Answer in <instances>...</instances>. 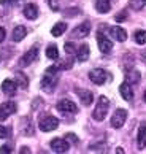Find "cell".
Masks as SVG:
<instances>
[{
	"label": "cell",
	"mask_w": 146,
	"mask_h": 154,
	"mask_svg": "<svg viewBox=\"0 0 146 154\" xmlns=\"http://www.w3.org/2000/svg\"><path fill=\"white\" fill-rule=\"evenodd\" d=\"M38 57V48L37 46H32L27 53L22 56V59H21V65L22 67H27V65H30L33 60H37Z\"/></svg>",
	"instance_id": "obj_10"
},
{
	"label": "cell",
	"mask_w": 146,
	"mask_h": 154,
	"mask_svg": "<svg viewBox=\"0 0 146 154\" xmlns=\"http://www.w3.org/2000/svg\"><path fill=\"white\" fill-rule=\"evenodd\" d=\"M19 2H22V0H0V3H2V5H16Z\"/></svg>",
	"instance_id": "obj_30"
},
{
	"label": "cell",
	"mask_w": 146,
	"mask_h": 154,
	"mask_svg": "<svg viewBox=\"0 0 146 154\" xmlns=\"http://www.w3.org/2000/svg\"><path fill=\"white\" fill-rule=\"evenodd\" d=\"M46 56L49 59H59V51H57V46H54V45H49V46L46 48Z\"/></svg>",
	"instance_id": "obj_23"
},
{
	"label": "cell",
	"mask_w": 146,
	"mask_h": 154,
	"mask_svg": "<svg viewBox=\"0 0 146 154\" xmlns=\"http://www.w3.org/2000/svg\"><path fill=\"white\" fill-rule=\"evenodd\" d=\"M89 32H91V24H89V22H83V24L76 26L75 29H73L71 37H75V38H84V37L89 35Z\"/></svg>",
	"instance_id": "obj_11"
},
{
	"label": "cell",
	"mask_w": 146,
	"mask_h": 154,
	"mask_svg": "<svg viewBox=\"0 0 146 154\" xmlns=\"http://www.w3.org/2000/svg\"><path fill=\"white\" fill-rule=\"evenodd\" d=\"M24 16L27 19H37L38 16V7L33 3H27L24 7Z\"/></svg>",
	"instance_id": "obj_17"
},
{
	"label": "cell",
	"mask_w": 146,
	"mask_h": 154,
	"mask_svg": "<svg viewBox=\"0 0 146 154\" xmlns=\"http://www.w3.org/2000/svg\"><path fill=\"white\" fill-rule=\"evenodd\" d=\"M126 119H127V111H126V110H122V108L116 110L114 115H113V118H111V127L121 129L122 125H124Z\"/></svg>",
	"instance_id": "obj_4"
},
{
	"label": "cell",
	"mask_w": 146,
	"mask_h": 154,
	"mask_svg": "<svg viewBox=\"0 0 146 154\" xmlns=\"http://www.w3.org/2000/svg\"><path fill=\"white\" fill-rule=\"evenodd\" d=\"M5 35H7V32H5L3 27H0V43H2L3 40H5Z\"/></svg>",
	"instance_id": "obj_33"
},
{
	"label": "cell",
	"mask_w": 146,
	"mask_h": 154,
	"mask_svg": "<svg viewBox=\"0 0 146 154\" xmlns=\"http://www.w3.org/2000/svg\"><path fill=\"white\" fill-rule=\"evenodd\" d=\"M97 42H99V48L102 51L103 54H108L111 53V49H113V43H111V40H108L103 33H97Z\"/></svg>",
	"instance_id": "obj_7"
},
{
	"label": "cell",
	"mask_w": 146,
	"mask_h": 154,
	"mask_svg": "<svg viewBox=\"0 0 146 154\" xmlns=\"http://www.w3.org/2000/svg\"><path fill=\"white\" fill-rule=\"evenodd\" d=\"M65 53H67V54L76 53V46H75V45H73L71 42H67V43H65Z\"/></svg>",
	"instance_id": "obj_27"
},
{
	"label": "cell",
	"mask_w": 146,
	"mask_h": 154,
	"mask_svg": "<svg viewBox=\"0 0 146 154\" xmlns=\"http://www.w3.org/2000/svg\"><path fill=\"white\" fill-rule=\"evenodd\" d=\"M16 89H18V84H16L14 81H11V79H5V81L2 83V91L10 97L16 94Z\"/></svg>",
	"instance_id": "obj_14"
},
{
	"label": "cell",
	"mask_w": 146,
	"mask_h": 154,
	"mask_svg": "<svg viewBox=\"0 0 146 154\" xmlns=\"http://www.w3.org/2000/svg\"><path fill=\"white\" fill-rule=\"evenodd\" d=\"M133 37H135V42L138 45H144L146 43V30H137Z\"/></svg>",
	"instance_id": "obj_26"
},
{
	"label": "cell",
	"mask_w": 146,
	"mask_h": 154,
	"mask_svg": "<svg viewBox=\"0 0 146 154\" xmlns=\"http://www.w3.org/2000/svg\"><path fill=\"white\" fill-rule=\"evenodd\" d=\"M95 10L99 11V13H108V11L111 10V3H110V0H97L95 2Z\"/></svg>",
	"instance_id": "obj_19"
},
{
	"label": "cell",
	"mask_w": 146,
	"mask_h": 154,
	"mask_svg": "<svg viewBox=\"0 0 146 154\" xmlns=\"http://www.w3.org/2000/svg\"><path fill=\"white\" fill-rule=\"evenodd\" d=\"M108 108H110V100L106 99L105 95H100L97 105H95V110L92 113V116H94L95 121H103L105 116H106V113H108Z\"/></svg>",
	"instance_id": "obj_2"
},
{
	"label": "cell",
	"mask_w": 146,
	"mask_h": 154,
	"mask_svg": "<svg viewBox=\"0 0 146 154\" xmlns=\"http://www.w3.org/2000/svg\"><path fill=\"white\" fill-rule=\"evenodd\" d=\"M7 137H8V129L0 125V138H7Z\"/></svg>",
	"instance_id": "obj_29"
},
{
	"label": "cell",
	"mask_w": 146,
	"mask_h": 154,
	"mask_svg": "<svg viewBox=\"0 0 146 154\" xmlns=\"http://www.w3.org/2000/svg\"><path fill=\"white\" fill-rule=\"evenodd\" d=\"M26 35H27V29L24 26H18V27H14L11 38H13V42H21V40H24Z\"/></svg>",
	"instance_id": "obj_18"
},
{
	"label": "cell",
	"mask_w": 146,
	"mask_h": 154,
	"mask_svg": "<svg viewBox=\"0 0 146 154\" xmlns=\"http://www.w3.org/2000/svg\"><path fill=\"white\" fill-rule=\"evenodd\" d=\"M76 57L80 62H86L89 59V46L87 45H81V46L76 49Z\"/></svg>",
	"instance_id": "obj_20"
},
{
	"label": "cell",
	"mask_w": 146,
	"mask_h": 154,
	"mask_svg": "<svg viewBox=\"0 0 146 154\" xmlns=\"http://www.w3.org/2000/svg\"><path fill=\"white\" fill-rule=\"evenodd\" d=\"M48 5L53 11H59V0H48Z\"/></svg>",
	"instance_id": "obj_28"
},
{
	"label": "cell",
	"mask_w": 146,
	"mask_h": 154,
	"mask_svg": "<svg viewBox=\"0 0 146 154\" xmlns=\"http://www.w3.org/2000/svg\"><path fill=\"white\" fill-rule=\"evenodd\" d=\"M65 30H67V24H65V22H57V24L51 29V35L53 37H60V35H64Z\"/></svg>",
	"instance_id": "obj_21"
},
{
	"label": "cell",
	"mask_w": 146,
	"mask_h": 154,
	"mask_svg": "<svg viewBox=\"0 0 146 154\" xmlns=\"http://www.w3.org/2000/svg\"><path fill=\"white\" fill-rule=\"evenodd\" d=\"M143 100L146 102V91H144V95H143Z\"/></svg>",
	"instance_id": "obj_37"
},
{
	"label": "cell",
	"mask_w": 146,
	"mask_h": 154,
	"mask_svg": "<svg viewBox=\"0 0 146 154\" xmlns=\"http://www.w3.org/2000/svg\"><path fill=\"white\" fill-rule=\"evenodd\" d=\"M57 72H59L57 65H53V67H49L46 70V73H44V76L41 79V89L43 91L51 92V91L54 89L56 83H57Z\"/></svg>",
	"instance_id": "obj_1"
},
{
	"label": "cell",
	"mask_w": 146,
	"mask_h": 154,
	"mask_svg": "<svg viewBox=\"0 0 146 154\" xmlns=\"http://www.w3.org/2000/svg\"><path fill=\"white\" fill-rule=\"evenodd\" d=\"M57 127H59V119L54 116H48L41 119L40 122V130H43V132H51V130H56Z\"/></svg>",
	"instance_id": "obj_5"
},
{
	"label": "cell",
	"mask_w": 146,
	"mask_h": 154,
	"mask_svg": "<svg viewBox=\"0 0 146 154\" xmlns=\"http://www.w3.org/2000/svg\"><path fill=\"white\" fill-rule=\"evenodd\" d=\"M21 152H22V154H24V152H30V149H29V148H26V146H24V148H21Z\"/></svg>",
	"instance_id": "obj_35"
},
{
	"label": "cell",
	"mask_w": 146,
	"mask_h": 154,
	"mask_svg": "<svg viewBox=\"0 0 146 154\" xmlns=\"http://www.w3.org/2000/svg\"><path fill=\"white\" fill-rule=\"evenodd\" d=\"M119 94L122 95V99H124V100H127V102H130V100H132L133 92H132L130 84H129L127 81H126V83H122L121 86H119Z\"/></svg>",
	"instance_id": "obj_15"
},
{
	"label": "cell",
	"mask_w": 146,
	"mask_h": 154,
	"mask_svg": "<svg viewBox=\"0 0 146 154\" xmlns=\"http://www.w3.org/2000/svg\"><path fill=\"white\" fill-rule=\"evenodd\" d=\"M116 152H117V154H122V152H124V149H122V148H117Z\"/></svg>",
	"instance_id": "obj_36"
},
{
	"label": "cell",
	"mask_w": 146,
	"mask_h": 154,
	"mask_svg": "<svg viewBox=\"0 0 146 154\" xmlns=\"http://www.w3.org/2000/svg\"><path fill=\"white\" fill-rule=\"evenodd\" d=\"M57 110L60 111V113H76L78 111V106L73 103L71 100H68V99H62L57 103Z\"/></svg>",
	"instance_id": "obj_9"
},
{
	"label": "cell",
	"mask_w": 146,
	"mask_h": 154,
	"mask_svg": "<svg viewBox=\"0 0 146 154\" xmlns=\"http://www.w3.org/2000/svg\"><path fill=\"white\" fill-rule=\"evenodd\" d=\"M144 3H146V0H130V2H129V5H130V8H132V10H135V11L143 10Z\"/></svg>",
	"instance_id": "obj_25"
},
{
	"label": "cell",
	"mask_w": 146,
	"mask_h": 154,
	"mask_svg": "<svg viewBox=\"0 0 146 154\" xmlns=\"http://www.w3.org/2000/svg\"><path fill=\"white\" fill-rule=\"evenodd\" d=\"M16 113V103L13 102H5L0 105V121H5L7 118H10L11 115Z\"/></svg>",
	"instance_id": "obj_6"
},
{
	"label": "cell",
	"mask_w": 146,
	"mask_h": 154,
	"mask_svg": "<svg viewBox=\"0 0 146 154\" xmlns=\"http://www.w3.org/2000/svg\"><path fill=\"white\" fill-rule=\"evenodd\" d=\"M8 152H11L10 146H2L0 148V154H8Z\"/></svg>",
	"instance_id": "obj_32"
},
{
	"label": "cell",
	"mask_w": 146,
	"mask_h": 154,
	"mask_svg": "<svg viewBox=\"0 0 146 154\" xmlns=\"http://www.w3.org/2000/svg\"><path fill=\"white\" fill-rule=\"evenodd\" d=\"M126 18H127V11H122L121 14H117V16H116V21H117V22H121V21H124Z\"/></svg>",
	"instance_id": "obj_31"
},
{
	"label": "cell",
	"mask_w": 146,
	"mask_h": 154,
	"mask_svg": "<svg viewBox=\"0 0 146 154\" xmlns=\"http://www.w3.org/2000/svg\"><path fill=\"white\" fill-rule=\"evenodd\" d=\"M16 84L22 89H27V86H29V79L22 72H16Z\"/></svg>",
	"instance_id": "obj_22"
},
{
	"label": "cell",
	"mask_w": 146,
	"mask_h": 154,
	"mask_svg": "<svg viewBox=\"0 0 146 154\" xmlns=\"http://www.w3.org/2000/svg\"><path fill=\"white\" fill-rule=\"evenodd\" d=\"M51 149L56 152H67L70 149V145L65 138H54L51 140Z\"/></svg>",
	"instance_id": "obj_8"
},
{
	"label": "cell",
	"mask_w": 146,
	"mask_h": 154,
	"mask_svg": "<svg viewBox=\"0 0 146 154\" xmlns=\"http://www.w3.org/2000/svg\"><path fill=\"white\" fill-rule=\"evenodd\" d=\"M110 33L113 35V38L114 40H117V42H126L127 40V32L122 29V27H119V26H114V27H111L110 29Z\"/></svg>",
	"instance_id": "obj_13"
},
{
	"label": "cell",
	"mask_w": 146,
	"mask_h": 154,
	"mask_svg": "<svg viewBox=\"0 0 146 154\" xmlns=\"http://www.w3.org/2000/svg\"><path fill=\"white\" fill-rule=\"evenodd\" d=\"M75 92L78 94V97H80V100H81L83 105L89 106L94 102V95H92L91 91H87V89H75Z\"/></svg>",
	"instance_id": "obj_12"
},
{
	"label": "cell",
	"mask_w": 146,
	"mask_h": 154,
	"mask_svg": "<svg viewBox=\"0 0 146 154\" xmlns=\"http://www.w3.org/2000/svg\"><path fill=\"white\" fill-rule=\"evenodd\" d=\"M137 145H138V149H144V146H146V124H141L138 129Z\"/></svg>",
	"instance_id": "obj_16"
},
{
	"label": "cell",
	"mask_w": 146,
	"mask_h": 154,
	"mask_svg": "<svg viewBox=\"0 0 146 154\" xmlns=\"http://www.w3.org/2000/svg\"><path fill=\"white\" fill-rule=\"evenodd\" d=\"M67 138H68V140H71L73 143H76V141H78V138H76V135H73V134H68V135H67Z\"/></svg>",
	"instance_id": "obj_34"
},
{
	"label": "cell",
	"mask_w": 146,
	"mask_h": 154,
	"mask_svg": "<svg viewBox=\"0 0 146 154\" xmlns=\"http://www.w3.org/2000/svg\"><path fill=\"white\" fill-rule=\"evenodd\" d=\"M89 79L94 83V84H105L106 79H108V73H106L105 70H102V68H95V70H92L91 73H89Z\"/></svg>",
	"instance_id": "obj_3"
},
{
	"label": "cell",
	"mask_w": 146,
	"mask_h": 154,
	"mask_svg": "<svg viewBox=\"0 0 146 154\" xmlns=\"http://www.w3.org/2000/svg\"><path fill=\"white\" fill-rule=\"evenodd\" d=\"M126 81L129 83V84H135V83H138L140 81V73L137 72V70H133V72H129L127 75H126Z\"/></svg>",
	"instance_id": "obj_24"
}]
</instances>
